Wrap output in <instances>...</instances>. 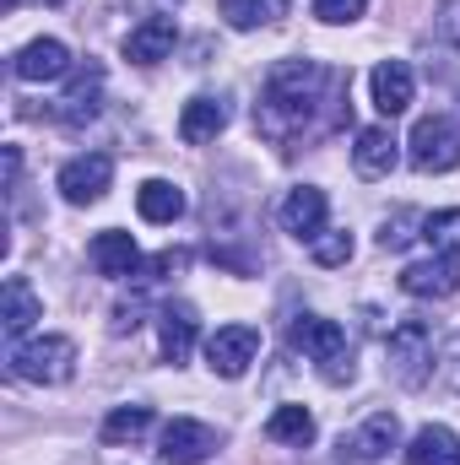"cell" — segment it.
Listing matches in <instances>:
<instances>
[{
  "label": "cell",
  "mask_w": 460,
  "mask_h": 465,
  "mask_svg": "<svg viewBox=\"0 0 460 465\" xmlns=\"http://www.w3.org/2000/svg\"><path fill=\"white\" fill-rule=\"evenodd\" d=\"M217 11H223V22H228V27H238V33H255V27H265V22H271L276 0H223Z\"/></svg>",
  "instance_id": "obj_26"
},
{
  "label": "cell",
  "mask_w": 460,
  "mask_h": 465,
  "mask_svg": "<svg viewBox=\"0 0 460 465\" xmlns=\"http://www.w3.org/2000/svg\"><path fill=\"white\" fill-rule=\"evenodd\" d=\"M439 33L460 44V0H439Z\"/></svg>",
  "instance_id": "obj_30"
},
{
  "label": "cell",
  "mask_w": 460,
  "mask_h": 465,
  "mask_svg": "<svg viewBox=\"0 0 460 465\" xmlns=\"http://www.w3.org/2000/svg\"><path fill=\"white\" fill-rule=\"evenodd\" d=\"M152 433V406H115L104 417V444H141Z\"/></svg>",
  "instance_id": "obj_24"
},
{
  "label": "cell",
  "mask_w": 460,
  "mask_h": 465,
  "mask_svg": "<svg viewBox=\"0 0 460 465\" xmlns=\"http://www.w3.org/2000/svg\"><path fill=\"white\" fill-rule=\"evenodd\" d=\"M325 212H331L325 190L298 184V190H287V201H282V232H293L298 243H315V238L325 232Z\"/></svg>",
  "instance_id": "obj_12"
},
{
  "label": "cell",
  "mask_w": 460,
  "mask_h": 465,
  "mask_svg": "<svg viewBox=\"0 0 460 465\" xmlns=\"http://www.w3.org/2000/svg\"><path fill=\"white\" fill-rule=\"evenodd\" d=\"M439 379H445V384H450V390L460 395V336L450 341V351H445V362H439Z\"/></svg>",
  "instance_id": "obj_31"
},
{
  "label": "cell",
  "mask_w": 460,
  "mask_h": 465,
  "mask_svg": "<svg viewBox=\"0 0 460 465\" xmlns=\"http://www.w3.org/2000/svg\"><path fill=\"white\" fill-rule=\"evenodd\" d=\"M265 439L271 444H287V450H309L315 444V417L304 406H276L265 417Z\"/></svg>",
  "instance_id": "obj_23"
},
{
  "label": "cell",
  "mask_w": 460,
  "mask_h": 465,
  "mask_svg": "<svg viewBox=\"0 0 460 465\" xmlns=\"http://www.w3.org/2000/svg\"><path fill=\"white\" fill-rule=\"evenodd\" d=\"M395 163H401V141L390 135V124H368V130H357V146H352V168H357L363 179H385Z\"/></svg>",
  "instance_id": "obj_16"
},
{
  "label": "cell",
  "mask_w": 460,
  "mask_h": 465,
  "mask_svg": "<svg viewBox=\"0 0 460 465\" xmlns=\"http://www.w3.org/2000/svg\"><path fill=\"white\" fill-rule=\"evenodd\" d=\"M87 260L98 265V276H135L141 271V249H135V238L119 228H104L93 243H87Z\"/></svg>",
  "instance_id": "obj_17"
},
{
  "label": "cell",
  "mask_w": 460,
  "mask_h": 465,
  "mask_svg": "<svg viewBox=\"0 0 460 465\" xmlns=\"http://www.w3.org/2000/svg\"><path fill=\"white\" fill-rule=\"evenodd\" d=\"M385 373L406 390H417L434 373V325L428 320H401L385 341Z\"/></svg>",
  "instance_id": "obj_3"
},
{
  "label": "cell",
  "mask_w": 460,
  "mask_h": 465,
  "mask_svg": "<svg viewBox=\"0 0 460 465\" xmlns=\"http://www.w3.org/2000/svg\"><path fill=\"white\" fill-rule=\"evenodd\" d=\"M395 444H401V422H395V411H374L363 428H352V433L336 439V460L342 465H374V460H385Z\"/></svg>",
  "instance_id": "obj_6"
},
{
  "label": "cell",
  "mask_w": 460,
  "mask_h": 465,
  "mask_svg": "<svg viewBox=\"0 0 460 465\" xmlns=\"http://www.w3.org/2000/svg\"><path fill=\"white\" fill-rule=\"evenodd\" d=\"M287 347L304 351V357L320 368V379H325V384H352V341H346V331L336 325V320H320V314L293 320Z\"/></svg>",
  "instance_id": "obj_2"
},
{
  "label": "cell",
  "mask_w": 460,
  "mask_h": 465,
  "mask_svg": "<svg viewBox=\"0 0 460 465\" xmlns=\"http://www.w3.org/2000/svg\"><path fill=\"white\" fill-rule=\"evenodd\" d=\"M401 292L406 298H450L460 292V254H434L401 271Z\"/></svg>",
  "instance_id": "obj_10"
},
{
  "label": "cell",
  "mask_w": 460,
  "mask_h": 465,
  "mask_svg": "<svg viewBox=\"0 0 460 465\" xmlns=\"http://www.w3.org/2000/svg\"><path fill=\"white\" fill-rule=\"evenodd\" d=\"M38 320H44V298L27 287V276H5V287H0V331L11 341H22Z\"/></svg>",
  "instance_id": "obj_14"
},
{
  "label": "cell",
  "mask_w": 460,
  "mask_h": 465,
  "mask_svg": "<svg viewBox=\"0 0 460 465\" xmlns=\"http://www.w3.org/2000/svg\"><path fill=\"white\" fill-rule=\"evenodd\" d=\"M11 71H16V82H60L71 71V49L60 38H33L27 49H16Z\"/></svg>",
  "instance_id": "obj_15"
},
{
  "label": "cell",
  "mask_w": 460,
  "mask_h": 465,
  "mask_svg": "<svg viewBox=\"0 0 460 465\" xmlns=\"http://www.w3.org/2000/svg\"><path fill=\"white\" fill-rule=\"evenodd\" d=\"M223 130H228V104H223V98H190V104H185V114H179V141L206 146V141H217Z\"/></svg>",
  "instance_id": "obj_20"
},
{
  "label": "cell",
  "mask_w": 460,
  "mask_h": 465,
  "mask_svg": "<svg viewBox=\"0 0 460 465\" xmlns=\"http://www.w3.org/2000/svg\"><path fill=\"white\" fill-rule=\"evenodd\" d=\"M98 98H104V65H82L76 82H71V93L60 98L55 119L60 124H87V119L98 114Z\"/></svg>",
  "instance_id": "obj_19"
},
{
  "label": "cell",
  "mask_w": 460,
  "mask_h": 465,
  "mask_svg": "<svg viewBox=\"0 0 460 465\" xmlns=\"http://www.w3.org/2000/svg\"><path fill=\"white\" fill-rule=\"evenodd\" d=\"M412 223H423V217H412V212H395V217L379 228V249H406V243H412V232H406Z\"/></svg>",
  "instance_id": "obj_29"
},
{
  "label": "cell",
  "mask_w": 460,
  "mask_h": 465,
  "mask_svg": "<svg viewBox=\"0 0 460 465\" xmlns=\"http://www.w3.org/2000/svg\"><path fill=\"white\" fill-rule=\"evenodd\" d=\"M255 357H260V331L255 325H217L206 336V368L217 379H244Z\"/></svg>",
  "instance_id": "obj_7"
},
{
  "label": "cell",
  "mask_w": 460,
  "mask_h": 465,
  "mask_svg": "<svg viewBox=\"0 0 460 465\" xmlns=\"http://www.w3.org/2000/svg\"><path fill=\"white\" fill-rule=\"evenodd\" d=\"M368 93H374V109L385 119L406 114L412 109V93H417V76H412V65L406 60H379L374 65V76H368Z\"/></svg>",
  "instance_id": "obj_11"
},
{
  "label": "cell",
  "mask_w": 460,
  "mask_h": 465,
  "mask_svg": "<svg viewBox=\"0 0 460 465\" xmlns=\"http://www.w3.org/2000/svg\"><path fill=\"white\" fill-rule=\"evenodd\" d=\"M331 87H336V71L331 65H320V60H282L265 76V93L255 104V124L271 141H293V135H304L315 124V114L331 104Z\"/></svg>",
  "instance_id": "obj_1"
},
{
  "label": "cell",
  "mask_w": 460,
  "mask_h": 465,
  "mask_svg": "<svg viewBox=\"0 0 460 465\" xmlns=\"http://www.w3.org/2000/svg\"><path fill=\"white\" fill-rule=\"evenodd\" d=\"M185 190L179 184H168V179H146L141 190H135V212L146 217V223H157V228H168V223H179L185 217Z\"/></svg>",
  "instance_id": "obj_21"
},
{
  "label": "cell",
  "mask_w": 460,
  "mask_h": 465,
  "mask_svg": "<svg viewBox=\"0 0 460 465\" xmlns=\"http://www.w3.org/2000/svg\"><path fill=\"white\" fill-rule=\"evenodd\" d=\"M423 238H428L434 254H460V206L423 217Z\"/></svg>",
  "instance_id": "obj_25"
},
{
  "label": "cell",
  "mask_w": 460,
  "mask_h": 465,
  "mask_svg": "<svg viewBox=\"0 0 460 465\" xmlns=\"http://www.w3.org/2000/svg\"><path fill=\"white\" fill-rule=\"evenodd\" d=\"M368 11V0H315V16L325 22V27H346V22H357Z\"/></svg>",
  "instance_id": "obj_28"
},
{
  "label": "cell",
  "mask_w": 460,
  "mask_h": 465,
  "mask_svg": "<svg viewBox=\"0 0 460 465\" xmlns=\"http://www.w3.org/2000/svg\"><path fill=\"white\" fill-rule=\"evenodd\" d=\"M309 254H315L320 265H346V260H352V232H331L325 228L315 243H309Z\"/></svg>",
  "instance_id": "obj_27"
},
{
  "label": "cell",
  "mask_w": 460,
  "mask_h": 465,
  "mask_svg": "<svg viewBox=\"0 0 460 465\" xmlns=\"http://www.w3.org/2000/svg\"><path fill=\"white\" fill-rule=\"evenodd\" d=\"M109 179H115V157L109 152H87V157H71L60 168V195L71 206H93V201H104Z\"/></svg>",
  "instance_id": "obj_8"
},
{
  "label": "cell",
  "mask_w": 460,
  "mask_h": 465,
  "mask_svg": "<svg viewBox=\"0 0 460 465\" xmlns=\"http://www.w3.org/2000/svg\"><path fill=\"white\" fill-rule=\"evenodd\" d=\"M195 336H201V320H195V309H190V303H163V314H157V341H163V357H168L174 368L190 357Z\"/></svg>",
  "instance_id": "obj_18"
},
{
  "label": "cell",
  "mask_w": 460,
  "mask_h": 465,
  "mask_svg": "<svg viewBox=\"0 0 460 465\" xmlns=\"http://www.w3.org/2000/svg\"><path fill=\"white\" fill-rule=\"evenodd\" d=\"M212 450H217V433H212L206 422H190V417H174V422L163 428V439H157L163 465H206Z\"/></svg>",
  "instance_id": "obj_9"
},
{
  "label": "cell",
  "mask_w": 460,
  "mask_h": 465,
  "mask_svg": "<svg viewBox=\"0 0 460 465\" xmlns=\"http://www.w3.org/2000/svg\"><path fill=\"white\" fill-rule=\"evenodd\" d=\"M11 373L27 384H65L76 373V341L71 336H33L11 347Z\"/></svg>",
  "instance_id": "obj_4"
},
{
  "label": "cell",
  "mask_w": 460,
  "mask_h": 465,
  "mask_svg": "<svg viewBox=\"0 0 460 465\" xmlns=\"http://www.w3.org/2000/svg\"><path fill=\"white\" fill-rule=\"evenodd\" d=\"M406 465H460V439L445 428V422H428V428L412 433Z\"/></svg>",
  "instance_id": "obj_22"
},
{
  "label": "cell",
  "mask_w": 460,
  "mask_h": 465,
  "mask_svg": "<svg viewBox=\"0 0 460 465\" xmlns=\"http://www.w3.org/2000/svg\"><path fill=\"white\" fill-rule=\"evenodd\" d=\"M174 44H179V22L174 16H146L141 27L125 33V60L130 65H157V60L174 54Z\"/></svg>",
  "instance_id": "obj_13"
},
{
  "label": "cell",
  "mask_w": 460,
  "mask_h": 465,
  "mask_svg": "<svg viewBox=\"0 0 460 465\" xmlns=\"http://www.w3.org/2000/svg\"><path fill=\"white\" fill-rule=\"evenodd\" d=\"M406 157L417 173H455L460 168V130L450 114H428L412 124L406 135Z\"/></svg>",
  "instance_id": "obj_5"
}]
</instances>
